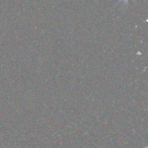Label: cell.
Instances as JSON below:
<instances>
[{"label": "cell", "mask_w": 148, "mask_h": 148, "mask_svg": "<svg viewBox=\"0 0 148 148\" xmlns=\"http://www.w3.org/2000/svg\"><path fill=\"white\" fill-rule=\"evenodd\" d=\"M122 1V0H119V1ZM124 1H126L127 2V1H128V0H124Z\"/></svg>", "instance_id": "obj_1"}]
</instances>
